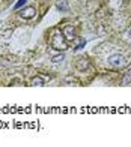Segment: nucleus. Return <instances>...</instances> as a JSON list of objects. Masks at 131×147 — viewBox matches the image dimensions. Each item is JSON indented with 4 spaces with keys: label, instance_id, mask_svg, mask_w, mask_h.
Returning <instances> with one entry per match:
<instances>
[{
    "label": "nucleus",
    "instance_id": "8",
    "mask_svg": "<svg viewBox=\"0 0 131 147\" xmlns=\"http://www.w3.org/2000/svg\"><path fill=\"white\" fill-rule=\"evenodd\" d=\"M26 2H27V0H20V2H17V3H15V9L21 8V6H23V5H24Z\"/></svg>",
    "mask_w": 131,
    "mask_h": 147
},
{
    "label": "nucleus",
    "instance_id": "2",
    "mask_svg": "<svg viewBox=\"0 0 131 147\" xmlns=\"http://www.w3.org/2000/svg\"><path fill=\"white\" fill-rule=\"evenodd\" d=\"M51 44H53V47L56 50H65L67 48V42H65V39H63V35H60V33H56Z\"/></svg>",
    "mask_w": 131,
    "mask_h": 147
},
{
    "label": "nucleus",
    "instance_id": "1",
    "mask_svg": "<svg viewBox=\"0 0 131 147\" xmlns=\"http://www.w3.org/2000/svg\"><path fill=\"white\" fill-rule=\"evenodd\" d=\"M127 60L122 54H113L109 57V65L113 66V68H122V66H125Z\"/></svg>",
    "mask_w": 131,
    "mask_h": 147
},
{
    "label": "nucleus",
    "instance_id": "9",
    "mask_svg": "<svg viewBox=\"0 0 131 147\" xmlns=\"http://www.w3.org/2000/svg\"><path fill=\"white\" fill-rule=\"evenodd\" d=\"M83 66H84V68H86V66H88V63L84 62V60H81V62L78 63V68H83Z\"/></svg>",
    "mask_w": 131,
    "mask_h": 147
},
{
    "label": "nucleus",
    "instance_id": "7",
    "mask_svg": "<svg viewBox=\"0 0 131 147\" xmlns=\"http://www.w3.org/2000/svg\"><path fill=\"white\" fill-rule=\"evenodd\" d=\"M65 57H63V54H59V56H54L53 57V63H59V62H62Z\"/></svg>",
    "mask_w": 131,
    "mask_h": 147
},
{
    "label": "nucleus",
    "instance_id": "3",
    "mask_svg": "<svg viewBox=\"0 0 131 147\" xmlns=\"http://www.w3.org/2000/svg\"><path fill=\"white\" fill-rule=\"evenodd\" d=\"M20 14H21V17L23 18H33L35 17V14H36V11H35V8H24V9H21V12H20Z\"/></svg>",
    "mask_w": 131,
    "mask_h": 147
},
{
    "label": "nucleus",
    "instance_id": "5",
    "mask_svg": "<svg viewBox=\"0 0 131 147\" xmlns=\"http://www.w3.org/2000/svg\"><path fill=\"white\" fill-rule=\"evenodd\" d=\"M57 8L60 11H68V3L67 0H60V2H57Z\"/></svg>",
    "mask_w": 131,
    "mask_h": 147
},
{
    "label": "nucleus",
    "instance_id": "6",
    "mask_svg": "<svg viewBox=\"0 0 131 147\" xmlns=\"http://www.w3.org/2000/svg\"><path fill=\"white\" fill-rule=\"evenodd\" d=\"M32 84H33V86H44V80L39 78V77H36V78L32 80Z\"/></svg>",
    "mask_w": 131,
    "mask_h": 147
},
{
    "label": "nucleus",
    "instance_id": "4",
    "mask_svg": "<svg viewBox=\"0 0 131 147\" xmlns=\"http://www.w3.org/2000/svg\"><path fill=\"white\" fill-rule=\"evenodd\" d=\"M63 33H65V36H67V39H69V41H73V39L75 38V30H74V27L73 26H67V27L63 29Z\"/></svg>",
    "mask_w": 131,
    "mask_h": 147
}]
</instances>
